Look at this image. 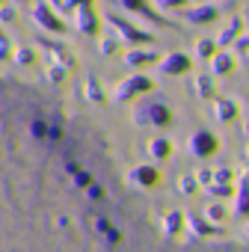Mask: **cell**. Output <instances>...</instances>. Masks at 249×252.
Listing matches in <instances>:
<instances>
[{
  "instance_id": "6da1fadb",
  "label": "cell",
  "mask_w": 249,
  "mask_h": 252,
  "mask_svg": "<svg viewBox=\"0 0 249 252\" xmlns=\"http://www.w3.org/2000/svg\"><path fill=\"white\" fill-rule=\"evenodd\" d=\"M143 199L39 89L0 74V252H157Z\"/></svg>"
},
{
  "instance_id": "7a4b0ae2",
  "label": "cell",
  "mask_w": 249,
  "mask_h": 252,
  "mask_svg": "<svg viewBox=\"0 0 249 252\" xmlns=\"http://www.w3.org/2000/svg\"><path fill=\"white\" fill-rule=\"evenodd\" d=\"M157 252H249V246H240V243H169V240H163Z\"/></svg>"
}]
</instances>
